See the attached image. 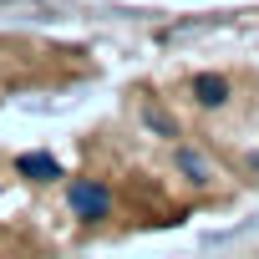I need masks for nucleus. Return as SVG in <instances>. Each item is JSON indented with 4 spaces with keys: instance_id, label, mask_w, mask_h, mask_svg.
<instances>
[{
    "instance_id": "obj_4",
    "label": "nucleus",
    "mask_w": 259,
    "mask_h": 259,
    "mask_svg": "<svg viewBox=\"0 0 259 259\" xmlns=\"http://www.w3.org/2000/svg\"><path fill=\"white\" fill-rule=\"evenodd\" d=\"M178 168H183V173H188V178H203V173H208V163H203V158H198V153H188V148H183V153H178Z\"/></svg>"
},
{
    "instance_id": "obj_2",
    "label": "nucleus",
    "mask_w": 259,
    "mask_h": 259,
    "mask_svg": "<svg viewBox=\"0 0 259 259\" xmlns=\"http://www.w3.org/2000/svg\"><path fill=\"white\" fill-rule=\"evenodd\" d=\"M193 97H198L203 107H224V102H229V81L213 76V71H203V76H193Z\"/></svg>"
},
{
    "instance_id": "obj_1",
    "label": "nucleus",
    "mask_w": 259,
    "mask_h": 259,
    "mask_svg": "<svg viewBox=\"0 0 259 259\" xmlns=\"http://www.w3.org/2000/svg\"><path fill=\"white\" fill-rule=\"evenodd\" d=\"M71 208H76L81 219H102V213L112 208V198H107L102 183H71Z\"/></svg>"
},
{
    "instance_id": "obj_3",
    "label": "nucleus",
    "mask_w": 259,
    "mask_h": 259,
    "mask_svg": "<svg viewBox=\"0 0 259 259\" xmlns=\"http://www.w3.org/2000/svg\"><path fill=\"white\" fill-rule=\"evenodd\" d=\"M21 173H31V178H41V183H46V178H61V168H56L46 153H26V158H21Z\"/></svg>"
}]
</instances>
